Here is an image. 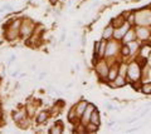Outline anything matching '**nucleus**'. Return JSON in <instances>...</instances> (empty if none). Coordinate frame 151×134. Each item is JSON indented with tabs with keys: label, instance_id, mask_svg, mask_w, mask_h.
<instances>
[{
	"label": "nucleus",
	"instance_id": "nucleus-5",
	"mask_svg": "<svg viewBox=\"0 0 151 134\" xmlns=\"http://www.w3.org/2000/svg\"><path fill=\"white\" fill-rule=\"evenodd\" d=\"M87 105H88V103H87L86 100H82V101H79V103L76 104V105H74L76 117L81 119V117H82L83 113H84V110H86V108H87Z\"/></svg>",
	"mask_w": 151,
	"mask_h": 134
},
{
	"label": "nucleus",
	"instance_id": "nucleus-4",
	"mask_svg": "<svg viewBox=\"0 0 151 134\" xmlns=\"http://www.w3.org/2000/svg\"><path fill=\"white\" fill-rule=\"evenodd\" d=\"M119 44L116 43V41H110V43H107L106 45V52H105V57H113L117 52H119Z\"/></svg>",
	"mask_w": 151,
	"mask_h": 134
},
{
	"label": "nucleus",
	"instance_id": "nucleus-1",
	"mask_svg": "<svg viewBox=\"0 0 151 134\" xmlns=\"http://www.w3.org/2000/svg\"><path fill=\"white\" fill-rule=\"evenodd\" d=\"M33 28H34V24H33L30 20H28V19L22 20V25H20V36L25 38V36L32 35Z\"/></svg>",
	"mask_w": 151,
	"mask_h": 134
},
{
	"label": "nucleus",
	"instance_id": "nucleus-10",
	"mask_svg": "<svg viewBox=\"0 0 151 134\" xmlns=\"http://www.w3.org/2000/svg\"><path fill=\"white\" fill-rule=\"evenodd\" d=\"M48 117H49V113L47 112V110H42V112H39L38 115H37V122L39 124H43V123L47 122Z\"/></svg>",
	"mask_w": 151,
	"mask_h": 134
},
{
	"label": "nucleus",
	"instance_id": "nucleus-18",
	"mask_svg": "<svg viewBox=\"0 0 151 134\" xmlns=\"http://www.w3.org/2000/svg\"><path fill=\"white\" fill-rule=\"evenodd\" d=\"M136 35H137L139 38H141V39H145V38H147V36H149L147 30L142 29V28H139V29H137V34H136Z\"/></svg>",
	"mask_w": 151,
	"mask_h": 134
},
{
	"label": "nucleus",
	"instance_id": "nucleus-14",
	"mask_svg": "<svg viewBox=\"0 0 151 134\" xmlns=\"http://www.w3.org/2000/svg\"><path fill=\"white\" fill-rule=\"evenodd\" d=\"M135 36H136L135 31H134V30H129V31H127V33L125 34L124 38H122V40H124V43H130L131 40L135 39Z\"/></svg>",
	"mask_w": 151,
	"mask_h": 134
},
{
	"label": "nucleus",
	"instance_id": "nucleus-16",
	"mask_svg": "<svg viewBox=\"0 0 151 134\" xmlns=\"http://www.w3.org/2000/svg\"><path fill=\"white\" fill-rule=\"evenodd\" d=\"M25 110H27V114H28V117H33L35 113V110H37V107L33 103L30 104H27V107H25Z\"/></svg>",
	"mask_w": 151,
	"mask_h": 134
},
{
	"label": "nucleus",
	"instance_id": "nucleus-11",
	"mask_svg": "<svg viewBox=\"0 0 151 134\" xmlns=\"http://www.w3.org/2000/svg\"><path fill=\"white\" fill-rule=\"evenodd\" d=\"M113 31H115V29H113V26H112V25L106 26V29L103 30L102 38H103V39H111L112 36H113Z\"/></svg>",
	"mask_w": 151,
	"mask_h": 134
},
{
	"label": "nucleus",
	"instance_id": "nucleus-21",
	"mask_svg": "<svg viewBox=\"0 0 151 134\" xmlns=\"http://www.w3.org/2000/svg\"><path fill=\"white\" fill-rule=\"evenodd\" d=\"M121 53L124 54V55H129V53H130L129 47H127V45H125V47H122V48H121Z\"/></svg>",
	"mask_w": 151,
	"mask_h": 134
},
{
	"label": "nucleus",
	"instance_id": "nucleus-7",
	"mask_svg": "<svg viewBox=\"0 0 151 134\" xmlns=\"http://www.w3.org/2000/svg\"><path fill=\"white\" fill-rule=\"evenodd\" d=\"M27 110L25 109H20V110H15V112L12 113V118L14 123H19L20 121H23L24 118H27Z\"/></svg>",
	"mask_w": 151,
	"mask_h": 134
},
{
	"label": "nucleus",
	"instance_id": "nucleus-6",
	"mask_svg": "<svg viewBox=\"0 0 151 134\" xmlns=\"http://www.w3.org/2000/svg\"><path fill=\"white\" fill-rule=\"evenodd\" d=\"M93 110H94V105H93V104H88L87 108H86V110H84L83 115L81 117V121H82L83 125H86V124L89 123V118H91V114H92Z\"/></svg>",
	"mask_w": 151,
	"mask_h": 134
},
{
	"label": "nucleus",
	"instance_id": "nucleus-22",
	"mask_svg": "<svg viewBox=\"0 0 151 134\" xmlns=\"http://www.w3.org/2000/svg\"><path fill=\"white\" fill-rule=\"evenodd\" d=\"M3 10H4V11H5V10L12 11V10H13V6H12V5H9V4H6V5H4V6H3Z\"/></svg>",
	"mask_w": 151,
	"mask_h": 134
},
{
	"label": "nucleus",
	"instance_id": "nucleus-17",
	"mask_svg": "<svg viewBox=\"0 0 151 134\" xmlns=\"http://www.w3.org/2000/svg\"><path fill=\"white\" fill-rule=\"evenodd\" d=\"M113 83H115L116 86H122V85H125V78H124V75H117L116 79L113 80Z\"/></svg>",
	"mask_w": 151,
	"mask_h": 134
},
{
	"label": "nucleus",
	"instance_id": "nucleus-20",
	"mask_svg": "<svg viewBox=\"0 0 151 134\" xmlns=\"http://www.w3.org/2000/svg\"><path fill=\"white\" fill-rule=\"evenodd\" d=\"M142 93H145V94H150L151 93V84H145L142 86Z\"/></svg>",
	"mask_w": 151,
	"mask_h": 134
},
{
	"label": "nucleus",
	"instance_id": "nucleus-12",
	"mask_svg": "<svg viewBox=\"0 0 151 134\" xmlns=\"http://www.w3.org/2000/svg\"><path fill=\"white\" fill-rule=\"evenodd\" d=\"M63 132V125H62V122H57L53 127H50L49 129V133H53V134H58V133H62Z\"/></svg>",
	"mask_w": 151,
	"mask_h": 134
},
{
	"label": "nucleus",
	"instance_id": "nucleus-8",
	"mask_svg": "<svg viewBox=\"0 0 151 134\" xmlns=\"http://www.w3.org/2000/svg\"><path fill=\"white\" fill-rule=\"evenodd\" d=\"M96 70H97L98 75H100L101 78H107V75H108V68H107L105 62H100V63H98L96 65Z\"/></svg>",
	"mask_w": 151,
	"mask_h": 134
},
{
	"label": "nucleus",
	"instance_id": "nucleus-19",
	"mask_svg": "<svg viewBox=\"0 0 151 134\" xmlns=\"http://www.w3.org/2000/svg\"><path fill=\"white\" fill-rule=\"evenodd\" d=\"M127 47H129V49H130V53H131V54H134V53L136 52V49H137V44H136L135 41H130Z\"/></svg>",
	"mask_w": 151,
	"mask_h": 134
},
{
	"label": "nucleus",
	"instance_id": "nucleus-15",
	"mask_svg": "<svg viewBox=\"0 0 151 134\" xmlns=\"http://www.w3.org/2000/svg\"><path fill=\"white\" fill-rule=\"evenodd\" d=\"M119 75V73H117V68L116 67H112L111 69H108V75H107V78L110 80H115L116 79V77Z\"/></svg>",
	"mask_w": 151,
	"mask_h": 134
},
{
	"label": "nucleus",
	"instance_id": "nucleus-24",
	"mask_svg": "<svg viewBox=\"0 0 151 134\" xmlns=\"http://www.w3.org/2000/svg\"><path fill=\"white\" fill-rule=\"evenodd\" d=\"M0 80H1V79H0Z\"/></svg>",
	"mask_w": 151,
	"mask_h": 134
},
{
	"label": "nucleus",
	"instance_id": "nucleus-13",
	"mask_svg": "<svg viewBox=\"0 0 151 134\" xmlns=\"http://www.w3.org/2000/svg\"><path fill=\"white\" fill-rule=\"evenodd\" d=\"M106 45H107V43L105 40H101L100 41V45H98V50H97V55L100 58H102V57H105V52H106Z\"/></svg>",
	"mask_w": 151,
	"mask_h": 134
},
{
	"label": "nucleus",
	"instance_id": "nucleus-9",
	"mask_svg": "<svg viewBox=\"0 0 151 134\" xmlns=\"http://www.w3.org/2000/svg\"><path fill=\"white\" fill-rule=\"evenodd\" d=\"M89 122L93 123V124H96L97 127H100V124H101V115H100V113H98V110L94 109L92 112L91 118H89Z\"/></svg>",
	"mask_w": 151,
	"mask_h": 134
},
{
	"label": "nucleus",
	"instance_id": "nucleus-2",
	"mask_svg": "<svg viewBox=\"0 0 151 134\" xmlns=\"http://www.w3.org/2000/svg\"><path fill=\"white\" fill-rule=\"evenodd\" d=\"M140 67L137 65V64H135V63H131L129 68H127V73H129V77H130V79L132 80H136V79H139L140 78Z\"/></svg>",
	"mask_w": 151,
	"mask_h": 134
},
{
	"label": "nucleus",
	"instance_id": "nucleus-23",
	"mask_svg": "<svg viewBox=\"0 0 151 134\" xmlns=\"http://www.w3.org/2000/svg\"><path fill=\"white\" fill-rule=\"evenodd\" d=\"M49 1H50V4H53V5H54V4L58 3V0H49Z\"/></svg>",
	"mask_w": 151,
	"mask_h": 134
},
{
	"label": "nucleus",
	"instance_id": "nucleus-3",
	"mask_svg": "<svg viewBox=\"0 0 151 134\" xmlns=\"http://www.w3.org/2000/svg\"><path fill=\"white\" fill-rule=\"evenodd\" d=\"M5 38L10 41H14L15 39H18L20 36V30L19 29H15V28H12L10 25H8V29L5 30Z\"/></svg>",
	"mask_w": 151,
	"mask_h": 134
}]
</instances>
